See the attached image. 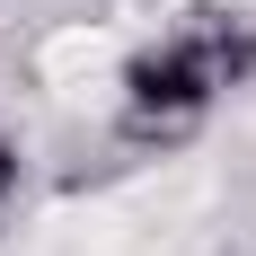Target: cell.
<instances>
[{
	"label": "cell",
	"instance_id": "7a4b0ae2",
	"mask_svg": "<svg viewBox=\"0 0 256 256\" xmlns=\"http://www.w3.org/2000/svg\"><path fill=\"white\" fill-rule=\"evenodd\" d=\"M0 194H18V150L0 142Z\"/></svg>",
	"mask_w": 256,
	"mask_h": 256
},
{
	"label": "cell",
	"instance_id": "6da1fadb",
	"mask_svg": "<svg viewBox=\"0 0 256 256\" xmlns=\"http://www.w3.org/2000/svg\"><path fill=\"white\" fill-rule=\"evenodd\" d=\"M248 71H256V36L238 18H221V9L186 18L115 62V132L142 142V150H168L186 132H204Z\"/></svg>",
	"mask_w": 256,
	"mask_h": 256
}]
</instances>
